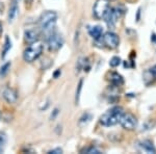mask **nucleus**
I'll list each match as a JSON object with an SVG mask.
<instances>
[{
	"label": "nucleus",
	"instance_id": "cd10ccee",
	"mask_svg": "<svg viewBox=\"0 0 156 154\" xmlns=\"http://www.w3.org/2000/svg\"><path fill=\"white\" fill-rule=\"evenodd\" d=\"M2 31H3V28H2V24L1 22H0V36L2 34Z\"/></svg>",
	"mask_w": 156,
	"mask_h": 154
},
{
	"label": "nucleus",
	"instance_id": "f03ea898",
	"mask_svg": "<svg viewBox=\"0 0 156 154\" xmlns=\"http://www.w3.org/2000/svg\"><path fill=\"white\" fill-rule=\"evenodd\" d=\"M57 20V14L54 10H46L41 15L39 19V25L44 32H47L48 34H51L52 29Z\"/></svg>",
	"mask_w": 156,
	"mask_h": 154
},
{
	"label": "nucleus",
	"instance_id": "4468645a",
	"mask_svg": "<svg viewBox=\"0 0 156 154\" xmlns=\"http://www.w3.org/2000/svg\"><path fill=\"white\" fill-rule=\"evenodd\" d=\"M109 82L111 83L113 87H121L124 84V78L121 74H119L118 72H111L109 73Z\"/></svg>",
	"mask_w": 156,
	"mask_h": 154
},
{
	"label": "nucleus",
	"instance_id": "f3484780",
	"mask_svg": "<svg viewBox=\"0 0 156 154\" xmlns=\"http://www.w3.org/2000/svg\"><path fill=\"white\" fill-rule=\"evenodd\" d=\"M12 49V41L8 38L7 36L5 37V40H4V44H3V49H2V53H1V58L4 59L5 56L7 55L8 51Z\"/></svg>",
	"mask_w": 156,
	"mask_h": 154
},
{
	"label": "nucleus",
	"instance_id": "a211bd4d",
	"mask_svg": "<svg viewBox=\"0 0 156 154\" xmlns=\"http://www.w3.org/2000/svg\"><path fill=\"white\" fill-rule=\"evenodd\" d=\"M80 152L81 153H87V154H100V153H102L101 152V150H99L98 148H96V147H94V146L85 147V148L81 149Z\"/></svg>",
	"mask_w": 156,
	"mask_h": 154
},
{
	"label": "nucleus",
	"instance_id": "aec40b11",
	"mask_svg": "<svg viewBox=\"0 0 156 154\" xmlns=\"http://www.w3.org/2000/svg\"><path fill=\"white\" fill-rule=\"evenodd\" d=\"M82 85H83V79L81 78L79 80L78 84H77V89H76V93H75V103L78 104L79 103V99H80V94H81V90H82Z\"/></svg>",
	"mask_w": 156,
	"mask_h": 154
},
{
	"label": "nucleus",
	"instance_id": "7ed1b4c3",
	"mask_svg": "<svg viewBox=\"0 0 156 154\" xmlns=\"http://www.w3.org/2000/svg\"><path fill=\"white\" fill-rule=\"evenodd\" d=\"M42 52H43V44L38 41L36 43L29 44V46L24 50L23 58L27 63H34L41 56Z\"/></svg>",
	"mask_w": 156,
	"mask_h": 154
},
{
	"label": "nucleus",
	"instance_id": "f8f14e48",
	"mask_svg": "<svg viewBox=\"0 0 156 154\" xmlns=\"http://www.w3.org/2000/svg\"><path fill=\"white\" fill-rule=\"evenodd\" d=\"M137 147L140 151H144L146 153H156V148L153 144V142H151L150 140H144V141H140L137 143Z\"/></svg>",
	"mask_w": 156,
	"mask_h": 154
},
{
	"label": "nucleus",
	"instance_id": "0eeeda50",
	"mask_svg": "<svg viewBox=\"0 0 156 154\" xmlns=\"http://www.w3.org/2000/svg\"><path fill=\"white\" fill-rule=\"evenodd\" d=\"M120 125L126 130H134L137 126V120L132 114H123L120 120Z\"/></svg>",
	"mask_w": 156,
	"mask_h": 154
},
{
	"label": "nucleus",
	"instance_id": "9d476101",
	"mask_svg": "<svg viewBox=\"0 0 156 154\" xmlns=\"http://www.w3.org/2000/svg\"><path fill=\"white\" fill-rule=\"evenodd\" d=\"M39 39H40V32L37 29H34V28H29V29H26L24 31V40H25V42L28 45L38 42Z\"/></svg>",
	"mask_w": 156,
	"mask_h": 154
},
{
	"label": "nucleus",
	"instance_id": "412c9836",
	"mask_svg": "<svg viewBox=\"0 0 156 154\" xmlns=\"http://www.w3.org/2000/svg\"><path fill=\"white\" fill-rule=\"evenodd\" d=\"M91 120H92V115H91V114H89V113L83 114V115L80 117V119H79V125L87 124V123H89Z\"/></svg>",
	"mask_w": 156,
	"mask_h": 154
},
{
	"label": "nucleus",
	"instance_id": "423d86ee",
	"mask_svg": "<svg viewBox=\"0 0 156 154\" xmlns=\"http://www.w3.org/2000/svg\"><path fill=\"white\" fill-rule=\"evenodd\" d=\"M109 8V0H96L93 7V15L96 19H103Z\"/></svg>",
	"mask_w": 156,
	"mask_h": 154
},
{
	"label": "nucleus",
	"instance_id": "20e7f679",
	"mask_svg": "<svg viewBox=\"0 0 156 154\" xmlns=\"http://www.w3.org/2000/svg\"><path fill=\"white\" fill-rule=\"evenodd\" d=\"M126 10L123 6H116V7H110L109 6L108 10L105 14L104 19L106 24L109 28H113L117 24V22L122 18V16L125 14Z\"/></svg>",
	"mask_w": 156,
	"mask_h": 154
},
{
	"label": "nucleus",
	"instance_id": "9b49d317",
	"mask_svg": "<svg viewBox=\"0 0 156 154\" xmlns=\"http://www.w3.org/2000/svg\"><path fill=\"white\" fill-rule=\"evenodd\" d=\"M19 13V0H10V8H8L7 20L10 23H13Z\"/></svg>",
	"mask_w": 156,
	"mask_h": 154
},
{
	"label": "nucleus",
	"instance_id": "b1692460",
	"mask_svg": "<svg viewBox=\"0 0 156 154\" xmlns=\"http://www.w3.org/2000/svg\"><path fill=\"white\" fill-rule=\"evenodd\" d=\"M6 143V136L4 133H0V146L4 147V145H5Z\"/></svg>",
	"mask_w": 156,
	"mask_h": 154
},
{
	"label": "nucleus",
	"instance_id": "2eb2a0df",
	"mask_svg": "<svg viewBox=\"0 0 156 154\" xmlns=\"http://www.w3.org/2000/svg\"><path fill=\"white\" fill-rule=\"evenodd\" d=\"M89 34L90 36L92 37L95 41H100L102 39L103 36V28L99 25H95V26H90L89 27Z\"/></svg>",
	"mask_w": 156,
	"mask_h": 154
},
{
	"label": "nucleus",
	"instance_id": "4be33fe9",
	"mask_svg": "<svg viewBox=\"0 0 156 154\" xmlns=\"http://www.w3.org/2000/svg\"><path fill=\"white\" fill-rule=\"evenodd\" d=\"M120 64H121V58H119V56H113V58H110V61H109V66L113 68L118 67Z\"/></svg>",
	"mask_w": 156,
	"mask_h": 154
},
{
	"label": "nucleus",
	"instance_id": "bb28decb",
	"mask_svg": "<svg viewBox=\"0 0 156 154\" xmlns=\"http://www.w3.org/2000/svg\"><path fill=\"white\" fill-rule=\"evenodd\" d=\"M60 74H61V71H60V70H57V71L54 72L53 77H54V78H57V77H58L59 75H60Z\"/></svg>",
	"mask_w": 156,
	"mask_h": 154
},
{
	"label": "nucleus",
	"instance_id": "f257e3e1",
	"mask_svg": "<svg viewBox=\"0 0 156 154\" xmlns=\"http://www.w3.org/2000/svg\"><path fill=\"white\" fill-rule=\"evenodd\" d=\"M124 111L121 106H113L100 117V123L104 127L115 126L120 122Z\"/></svg>",
	"mask_w": 156,
	"mask_h": 154
},
{
	"label": "nucleus",
	"instance_id": "1a4fd4ad",
	"mask_svg": "<svg viewBox=\"0 0 156 154\" xmlns=\"http://www.w3.org/2000/svg\"><path fill=\"white\" fill-rule=\"evenodd\" d=\"M2 96H3V99L5 100V102L8 103V104H15L17 102V100H18V93H17V91L10 87H6L3 90Z\"/></svg>",
	"mask_w": 156,
	"mask_h": 154
},
{
	"label": "nucleus",
	"instance_id": "6ab92c4d",
	"mask_svg": "<svg viewBox=\"0 0 156 154\" xmlns=\"http://www.w3.org/2000/svg\"><path fill=\"white\" fill-rule=\"evenodd\" d=\"M10 70V61H6L5 64L2 65V67L0 68V77H4L5 75H7V73Z\"/></svg>",
	"mask_w": 156,
	"mask_h": 154
},
{
	"label": "nucleus",
	"instance_id": "a878e982",
	"mask_svg": "<svg viewBox=\"0 0 156 154\" xmlns=\"http://www.w3.org/2000/svg\"><path fill=\"white\" fill-rule=\"evenodd\" d=\"M151 42L154 44V46L156 47V34H154V32L151 34Z\"/></svg>",
	"mask_w": 156,
	"mask_h": 154
},
{
	"label": "nucleus",
	"instance_id": "393cba45",
	"mask_svg": "<svg viewBox=\"0 0 156 154\" xmlns=\"http://www.w3.org/2000/svg\"><path fill=\"white\" fill-rule=\"evenodd\" d=\"M58 113H59V111H58V108H55L54 109L53 111H52V114H51V116H50V119L51 120H54V119L56 118V116L58 115Z\"/></svg>",
	"mask_w": 156,
	"mask_h": 154
},
{
	"label": "nucleus",
	"instance_id": "39448f33",
	"mask_svg": "<svg viewBox=\"0 0 156 154\" xmlns=\"http://www.w3.org/2000/svg\"><path fill=\"white\" fill-rule=\"evenodd\" d=\"M63 45V39L60 34L54 31L48 34L47 37V46L49 51H57Z\"/></svg>",
	"mask_w": 156,
	"mask_h": 154
},
{
	"label": "nucleus",
	"instance_id": "6e6552de",
	"mask_svg": "<svg viewBox=\"0 0 156 154\" xmlns=\"http://www.w3.org/2000/svg\"><path fill=\"white\" fill-rule=\"evenodd\" d=\"M101 40L103 41V44L109 49L117 48L119 46V43H120V38L118 37V34H116L113 31H107L106 34H103Z\"/></svg>",
	"mask_w": 156,
	"mask_h": 154
},
{
	"label": "nucleus",
	"instance_id": "dca6fc26",
	"mask_svg": "<svg viewBox=\"0 0 156 154\" xmlns=\"http://www.w3.org/2000/svg\"><path fill=\"white\" fill-rule=\"evenodd\" d=\"M76 69L79 71L83 70V71L89 72L91 70V64H90L89 59L87 58H80L77 61V65H76Z\"/></svg>",
	"mask_w": 156,
	"mask_h": 154
},
{
	"label": "nucleus",
	"instance_id": "c85d7f7f",
	"mask_svg": "<svg viewBox=\"0 0 156 154\" xmlns=\"http://www.w3.org/2000/svg\"><path fill=\"white\" fill-rule=\"evenodd\" d=\"M1 116H2V114H1V111H0V119H1Z\"/></svg>",
	"mask_w": 156,
	"mask_h": 154
},
{
	"label": "nucleus",
	"instance_id": "5701e85b",
	"mask_svg": "<svg viewBox=\"0 0 156 154\" xmlns=\"http://www.w3.org/2000/svg\"><path fill=\"white\" fill-rule=\"evenodd\" d=\"M63 153V149L61 148H55V149H52V150L48 151V154H60Z\"/></svg>",
	"mask_w": 156,
	"mask_h": 154
},
{
	"label": "nucleus",
	"instance_id": "ddd939ff",
	"mask_svg": "<svg viewBox=\"0 0 156 154\" xmlns=\"http://www.w3.org/2000/svg\"><path fill=\"white\" fill-rule=\"evenodd\" d=\"M143 80L146 85H149L156 81V65L145 72L143 75Z\"/></svg>",
	"mask_w": 156,
	"mask_h": 154
}]
</instances>
